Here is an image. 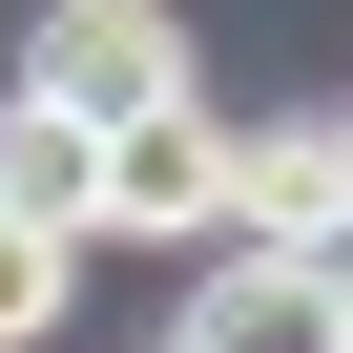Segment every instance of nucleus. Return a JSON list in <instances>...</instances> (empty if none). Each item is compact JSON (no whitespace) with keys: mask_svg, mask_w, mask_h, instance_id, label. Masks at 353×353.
<instances>
[{"mask_svg":"<svg viewBox=\"0 0 353 353\" xmlns=\"http://www.w3.org/2000/svg\"><path fill=\"white\" fill-rule=\"evenodd\" d=\"M83 229H125V250H208V229H229V125H208V104H125Z\"/></svg>","mask_w":353,"mask_h":353,"instance_id":"obj_1","label":"nucleus"},{"mask_svg":"<svg viewBox=\"0 0 353 353\" xmlns=\"http://www.w3.org/2000/svg\"><path fill=\"white\" fill-rule=\"evenodd\" d=\"M21 104H63V125H125V104H188V42H166L145 0H63V21H42V63H21Z\"/></svg>","mask_w":353,"mask_h":353,"instance_id":"obj_2","label":"nucleus"},{"mask_svg":"<svg viewBox=\"0 0 353 353\" xmlns=\"http://www.w3.org/2000/svg\"><path fill=\"white\" fill-rule=\"evenodd\" d=\"M229 229H270V250L353 229V104H312V125H250V145H229Z\"/></svg>","mask_w":353,"mask_h":353,"instance_id":"obj_3","label":"nucleus"},{"mask_svg":"<svg viewBox=\"0 0 353 353\" xmlns=\"http://www.w3.org/2000/svg\"><path fill=\"white\" fill-rule=\"evenodd\" d=\"M166 353H353V332H332L312 250H229V270L188 291V332H166Z\"/></svg>","mask_w":353,"mask_h":353,"instance_id":"obj_4","label":"nucleus"},{"mask_svg":"<svg viewBox=\"0 0 353 353\" xmlns=\"http://www.w3.org/2000/svg\"><path fill=\"white\" fill-rule=\"evenodd\" d=\"M83 188H104V125H63V104H0V208H21V229H83Z\"/></svg>","mask_w":353,"mask_h":353,"instance_id":"obj_5","label":"nucleus"},{"mask_svg":"<svg viewBox=\"0 0 353 353\" xmlns=\"http://www.w3.org/2000/svg\"><path fill=\"white\" fill-rule=\"evenodd\" d=\"M63 291H83V229H21V208H0V353H42Z\"/></svg>","mask_w":353,"mask_h":353,"instance_id":"obj_6","label":"nucleus"}]
</instances>
